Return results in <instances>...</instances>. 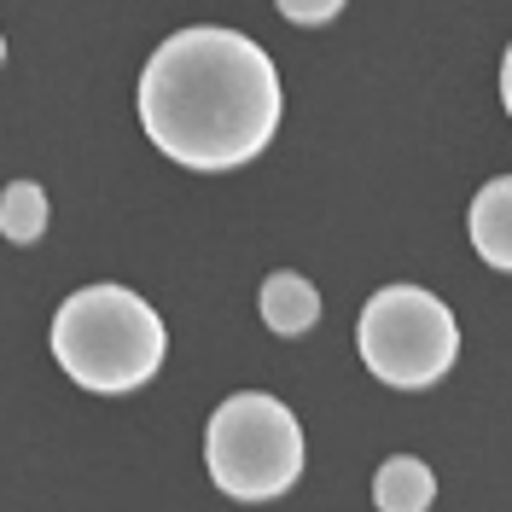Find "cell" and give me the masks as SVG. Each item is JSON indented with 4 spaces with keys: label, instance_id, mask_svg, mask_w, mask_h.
Here are the masks:
<instances>
[{
    "label": "cell",
    "instance_id": "7a4b0ae2",
    "mask_svg": "<svg viewBox=\"0 0 512 512\" xmlns=\"http://www.w3.org/2000/svg\"><path fill=\"white\" fill-rule=\"evenodd\" d=\"M169 332L158 309L128 286H82L53 315V361L82 390L123 396L163 373Z\"/></svg>",
    "mask_w": 512,
    "mask_h": 512
},
{
    "label": "cell",
    "instance_id": "52a82bcc",
    "mask_svg": "<svg viewBox=\"0 0 512 512\" xmlns=\"http://www.w3.org/2000/svg\"><path fill=\"white\" fill-rule=\"evenodd\" d=\"M373 501H379V512H431L437 478L414 454H390L379 466V478H373Z\"/></svg>",
    "mask_w": 512,
    "mask_h": 512
},
{
    "label": "cell",
    "instance_id": "277c9868",
    "mask_svg": "<svg viewBox=\"0 0 512 512\" xmlns=\"http://www.w3.org/2000/svg\"><path fill=\"white\" fill-rule=\"evenodd\" d=\"M355 344H361V361L379 384L425 390L454 367L460 326H454L443 297H431L425 286H384L367 297Z\"/></svg>",
    "mask_w": 512,
    "mask_h": 512
},
{
    "label": "cell",
    "instance_id": "3957f363",
    "mask_svg": "<svg viewBox=\"0 0 512 512\" xmlns=\"http://www.w3.org/2000/svg\"><path fill=\"white\" fill-rule=\"evenodd\" d=\"M204 466L227 501H280L303 478V425L280 396L239 390L210 414Z\"/></svg>",
    "mask_w": 512,
    "mask_h": 512
},
{
    "label": "cell",
    "instance_id": "9c48e42d",
    "mask_svg": "<svg viewBox=\"0 0 512 512\" xmlns=\"http://www.w3.org/2000/svg\"><path fill=\"white\" fill-rule=\"evenodd\" d=\"M286 24H332L344 12V0H274Z\"/></svg>",
    "mask_w": 512,
    "mask_h": 512
},
{
    "label": "cell",
    "instance_id": "5b68a950",
    "mask_svg": "<svg viewBox=\"0 0 512 512\" xmlns=\"http://www.w3.org/2000/svg\"><path fill=\"white\" fill-rule=\"evenodd\" d=\"M466 233H472V251H478L489 268L512 274V175L478 187L472 216H466Z\"/></svg>",
    "mask_w": 512,
    "mask_h": 512
},
{
    "label": "cell",
    "instance_id": "30bf717a",
    "mask_svg": "<svg viewBox=\"0 0 512 512\" xmlns=\"http://www.w3.org/2000/svg\"><path fill=\"white\" fill-rule=\"evenodd\" d=\"M501 99H507V117H512V47H507V59H501Z\"/></svg>",
    "mask_w": 512,
    "mask_h": 512
},
{
    "label": "cell",
    "instance_id": "ba28073f",
    "mask_svg": "<svg viewBox=\"0 0 512 512\" xmlns=\"http://www.w3.org/2000/svg\"><path fill=\"white\" fill-rule=\"evenodd\" d=\"M0 233L12 245H35L47 233V192L35 187V181H12V187L0 192Z\"/></svg>",
    "mask_w": 512,
    "mask_h": 512
},
{
    "label": "cell",
    "instance_id": "8992f818",
    "mask_svg": "<svg viewBox=\"0 0 512 512\" xmlns=\"http://www.w3.org/2000/svg\"><path fill=\"white\" fill-rule=\"evenodd\" d=\"M262 320L280 332V338H303L309 326L320 320V291L303 280V274H291V268H280V274H268L262 280Z\"/></svg>",
    "mask_w": 512,
    "mask_h": 512
},
{
    "label": "cell",
    "instance_id": "8fae6325",
    "mask_svg": "<svg viewBox=\"0 0 512 512\" xmlns=\"http://www.w3.org/2000/svg\"><path fill=\"white\" fill-rule=\"evenodd\" d=\"M0 59H6V41H0Z\"/></svg>",
    "mask_w": 512,
    "mask_h": 512
},
{
    "label": "cell",
    "instance_id": "6da1fadb",
    "mask_svg": "<svg viewBox=\"0 0 512 512\" xmlns=\"http://www.w3.org/2000/svg\"><path fill=\"white\" fill-rule=\"evenodd\" d=\"M140 128L181 169H239L280 128V70L239 30H175L140 70Z\"/></svg>",
    "mask_w": 512,
    "mask_h": 512
}]
</instances>
